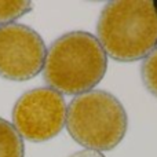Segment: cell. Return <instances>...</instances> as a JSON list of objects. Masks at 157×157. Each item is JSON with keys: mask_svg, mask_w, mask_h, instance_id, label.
Masks as SVG:
<instances>
[{"mask_svg": "<svg viewBox=\"0 0 157 157\" xmlns=\"http://www.w3.org/2000/svg\"><path fill=\"white\" fill-rule=\"evenodd\" d=\"M69 157H105L101 152H95V150H80V152H76L73 155H71Z\"/></svg>", "mask_w": 157, "mask_h": 157, "instance_id": "9", "label": "cell"}, {"mask_svg": "<svg viewBox=\"0 0 157 157\" xmlns=\"http://www.w3.org/2000/svg\"><path fill=\"white\" fill-rule=\"evenodd\" d=\"M108 57L94 35L75 30L58 37L46 52L43 76L59 94L80 95L103 78Z\"/></svg>", "mask_w": 157, "mask_h": 157, "instance_id": "1", "label": "cell"}, {"mask_svg": "<svg viewBox=\"0 0 157 157\" xmlns=\"http://www.w3.org/2000/svg\"><path fill=\"white\" fill-rule=\"evenodd\" d=\"M69 135L88 150H112L127 132L128 119L114 95L91 90L75 97L66 108Z\"/></svg>", "mask_w": 157, "mask_h": 157, "instance_id": "3", "label": "cell"}, {"mask_svg": "<svg viewBox=\"0 0 157 157\" xmlns=\"http://www.w3.org/2000/svg\"><path fill=\"white\" fill-rule=\"evenodd\" d=\"M66 103L62 94L50 87L26 91L13 109V125L30 142H46L62 131L66 121Z\"/></svg>", "mask_w": 157, "mask_h": 157, "instance_id": "4", "label": "cell"}, {"mask_svg": "<svg viewBox=\"0 0 157 157\" xmlns=\"http://www.w3.org/2000/svg\"><path fill=\"white\" fill-rule=\"evenodd\" d=\"M30 2H0V24L8 25L30 11Z\"/></svg>", "mask_w": 157, "mask_h": 157, "instance_id": "7", "label": "cell"}, {"mask_svg": "<svg viewBox=\"0 0 157 157\" xmlns=\"http://www.w3.org/2000/svg\"><path fill=\"white\" fill-rule=\"evenodd\" d=\"M142 80L149 92L157 98V48L150 52L142 63Z\"/></svg>", "mask_w": 157, "mask_h": 157, "instance_id": "8", "label": "cell"}, {"mask_svg": "<svg viewBox=\"0 0 157 157\" xmlns=\"http://www.w3.org/2000/svg\"><path fill=\"white\" fill-rule=\"evenodd\" d=\"M25 146L14 125L0 117V157H24Z\"/></svg>", "mask_w": 157, "mask_h": 157, "instance_id": "6", "label": "cell"}, {"mask_svg": "<svg viewBox=\"0 0 157 157\" xmlns=\"http://www.w3.org/2000/svg\"><path fill=\"white\" fill-rule=\"evenodd\" d=\"M97 30L110 58L120 62L146 58L157 48V8L153 2H110L101 13Z\"/></svg>", "mask_w": 157, "mask_h": 157, "instance_id": "2", "label": "cell"}, {"mask_svg": "<svg viewBox=\"0 0 157 157\" xmlns=\"http://www.w3.org/2000/svg\"><path fill=\"white\" fill-rule=\"evenodd\" d=\"M46 52L41 36L32 28L22 24L0 26V77L30 80L41 72Z\"/></svg>", "mask_w": 157, "mask_h": 157, "instance_id": "5", "label": "cell"}]
</instances>
